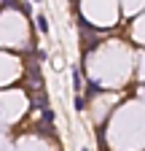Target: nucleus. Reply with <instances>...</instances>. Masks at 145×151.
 Wrapping results in <instances>:
<instances>
[{"label":"nucleus","mask_w":145,"mask_h":151,"mask_svg":"<svg viewBox=\"0 0 145 151\" xmlns=\"http://www.w3.org/2000/svg\"><path fill=\"white\" fill-rule=\"evenodd\" d=\"M86 108V100L81 97V94H75V111H83Z\"/></svg>","instance_id":"obj_3"},{"label":"nucleus","mask_w":145,"mask_h":151,"mask_svg":"<svg viewBox=\"0 0 145 151\" xmlns=\"http://www.w3.org/2000/svg\"><path fill=\"white\" fill-rule=\"evenodd\" d=\"M72 89H75L78 94H81V89H83V81H81V70H78V68H72Z\"/></svg>","instance_id":"obj_1"},{"label":"nucleus","mask_w":145,"mask_h":151,"mask_svg":"<svg viewBox=\"0 0 145 151\" xmlns=\"http://www.w3.org/2000/svg\"><path fill=\"white\" fill-rule=\"evenodd\" d=\"M38 30L41 32H48V19L46 16H38Z\"/></svg>","instance_id":"obj_2"}]
</instances>
